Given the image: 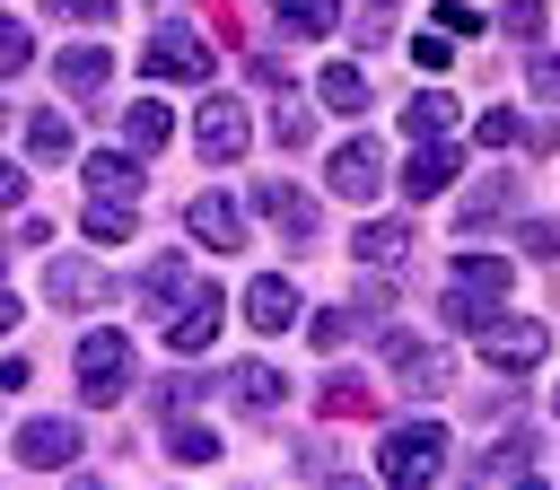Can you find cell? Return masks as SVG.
<instances>
[{"label": "cell", "instance_id": "24", "mask_svg": "<svg viewBox=\"0 0 560 490\" xmlns=\"http://www.w3.org/2000/svg\"><path fill=\"white\" fill-rule=\"evenodd\" d=\"M26 61H35L26 26H18V18H0V79H9V70H26Z\"/></svg>", "mask_w": 560, "mask_h": 490}, {"label": "cell", "instance_id": "9", "mask_svg": "<svg viewBox=\"0 0 560 490\" xmlns=\"http://www.w3.org/2000/svg\"><path fill=\"white\" fill-rule=\"evenodd\" d=\"M245 324H254V332H289V324H298V289L262 271V280L245 289Z\"/></svg>", "mask_w": 560, "mask_h": 490}, {"label": "cell", "instance_id": "4", "mask_svg": "<svg viewBox=\"0 0 560 490\" xmlns=\"http://www.w3.org/2000/svg\"><path fill=\"white\" fill-rule=\"evenodd\" d=\"M140 70H149V79H210V44L184 35V26H166V35L140 52Z\"/></svg>", "mask_w": 560, "mask_h": 490}, {"label": "cell", "instance_id": "1", "mask_svg": "<svg viewBox=\"0 0 560 490\" xmlns=\"http://www.w3.org/2000/svg\"><path fill=\"white\" fill-rule=\"evenodd\" d=\"M438 464H446V429H438V420H402V429L385 438V455H376L385 481H438Z\"/></svg>", "mask_w": 560, "mask_h": 490}, {"label": "cell", "instance_id": "20", "mask_svg": "<svg viewBox=\"0 0 560 490\" xmlns=\"http://www.w3.org/2000/svg\"><path fill=\"white\" fill-rule=\"evenodd\" d=\"M44 289H52V298H61V306H88V298H96V289H105V280H96V271H88V262H52V280H44Z\"/></svg>", "mask_w": 560, "mask_h": 490}, {"label": "cell", "instance_id": "3", "mask_svg": "<svg viewBox=\"0 0 560 490\" xmlns=\"http://www.w3.org/2000/svg\"><path fill=\"white\" fill-rule=\"evenodd\" d=\"M122 368H131V341H122V332H88V341H79V385H88L96 402L122 394Z\"/></svg>", "mask_w": 560, "mask_h": 490}, {"label": "cell", "instance_id": "5", "mask_svg": "<svg viewBox=\"0 0 560 490\" xmlns=\"http://www.w3.org/2000/svg\"><path fill=\"white\" fill-rule=\"evenodd\" d=\"M324 175H332V192H341V201H376V184H385V158H376V140H341Z\"/></svg>", "mask_w": 560, "mask_h": 490}, {"label": "cell", "instance_id": "8", "mask_svg": "<svg viewBox=\"0 0 560 490\" xmlns=\"http://www.w3.org/2000/svg\"><path fill=\"white\" fill-rule=\"evenodd\" d=\"M192 149L219 158V166L245 158V114H236V105H201V114H192Z\"/></svg>", "mask_w": 560, "mask_h": 490}, {"label": "cell", "instance_id": "18", "mask_svg": "<svg viewBox=\"0 0 560 490\" xmlns=\"http://www.w3.org/2000/svg\"><path fill=\"white\" fill-rule=\"evenodd\" d=\"M88 184H96V201H122V192H140V175H131V158H88Z\"/></svg>", "mask_w": 560, "mask_h": 490}, {"label": "cell", "instance_id": "23", "mask_svg": "<svg viewBox=\"0 0 560 490\" xmlns=\"http://www.w3.org/2000/svg\"><path fill=\"white\" fill-rule=\"evenodd\" d=\"M26 149H35V158H61V149H70V114H35V122H26Z\"/></svg>", "mask_w": 560, "mask_h": 490}, {"label": "cell", "instance_id": "15", "mask_svg": "<svg viewBox=\"0 0 560 490\" xmlns=\"http://www.w3.org/2000/svg\"><path fill=\"white\" fill-rule=\"evenodd\" d=\"M446 105H455L446 88H420V96L402 105V131H411V140H438V131H446Z\"/></svg>", "mask_w": 560, "mask_h": 490}, {"label": "cell", "instance_id": "25", "mask_svg": "<svg viewBox=\"0 0 560 490\" xmlns=\"http://www.w3.org/2000/svg\"><path fill=\"white\" fill-rule=\"evenodd\" d=\"M88 236H105V245L131 236V210H122V201H96V210H88Z\"/></svg>", "mask_w": 560, "mask_h": 490}, {"label": "cell", "instance_id": "7", "mask_svg": "<svg viewBox=\"0 0 560 490\" xmlns=\"http://www.w3.org/2000/svg\"><path fill=\"white\" fill-rule=\"evenodd\" d=\"M201 280H192V262L184 254H158L149 271H140V315H166V306H184Z\"/></svg>", "mask_w": 560, "mask_h": 490}, {"label": "cell", "instance_id": "29", "mask_svg": "<svg viewBox=\"0 0 560 490\" xmlns=\"http://www.w3.org/2000/svg\"><path fill=\"white\" fill-rule=\"evenodd\" d=\"M411 61L420 70H446V35H411Z\"/></svg>", "mask_w": 560, "mask_h": 490}, {"label": "cell", "instance_id": "11", "mask_svg": "<svg viewBox=\"0 0 560 490\" xmlns=\"http://www.w3.org/2000/svg\"><path fill=\"white\" fill-rule=\"evenodd\" d=\"M18 455H26L35 472H61V464L79 455V429H70V420H35V429L18 438Z\"/></svg>", "mask_w": 560, "mask_h": 490}, {"label": "cell", "instance_id": "16", "mask_svg": "<svg viewBox=\"0 0 560 490\" xmlns=\"http://www.w3.org/2000/svg\"><path fill=\"white\" fill-rule=\"evenodd\" d=\"M271 18H280L289 35H324V26L341 18V0H271Z\"/></svg>", "mask_w": 560, "mask_h": 490}, {"label": "cell", "instance_id": "27", "mask_svg": "<svg viewBox=\"0 0 560 490\" xmlns=\"http://www.w3.org/2000/svg\"><path fill=\"white\" fill-rule=\"evenodd\" d=\"M525 79H534V96H560V61H551V52H534V61H525Z\"/></svg>", "mask_w": 560, "mask_h": 490}, {"label": "cell", "instance_id": "19", "mask_svg": "<svg viewBox=\"0 0 560 490\" xmlns=\"http://www.w3.org/2000/svg\"><path fill=\"white\" fill-rule=\"evenodd\" d=\"M52 79H61V88H79V96H88V88H96V79H105V52H96V44H79V52H61V61H52Z\"/></svg>", "mask_w": 560, "mask_h": 490}, {"label": "cell", "instance_id": "28", "mask_svg": "<svg viewBox=\"0 0 560 490\" xmlns=\"http://www.w3.org/2000/svg\"><path fill=\"white\" fill-rule=\"evenodd\" d=\"M52 9H61V18H79V26H105V18H114V0H52Z\"/></svg>", "mask_w": 560, "mask_h": 490}, {"label": "cell", "instance_id": "10", "mask_svg": "<svg viewBox=\"0 0 560 490\" xmlns=\"http://www.w3.org/2000/svg\"><path fill=\"white\" fill-rule=\"evenodd\" d=\"M446 184H455V149H438V140L420 149V140H411V166H402V192H411V201H438Z\"/></svg>", "mask_w": 560, "mask_h": 490}, {"label": "cell", "instance_id": "12", "mask_svg": "<svg viewBox=\"0 0 560 490\" xmlns=\"http://www.w3.org/2000/svg\"><path fill=\"white\" fill-rule=\"evenodd\" d=\"M254 210H262L271 228H289V236H315V210H306L298 184H254Z\"/></svg>", "mask_w": 560, "mask_h": 490}, {"label": "cell", "instance_id": "31", "mask_svg": "<svg viewBox=\"0 0 560 490\" xmlns=\"http://www.w3.org/2000/svg\"><path fill=\"white\" fill-rule=\"evenodd\" d=\"M9 324H18V298H0V332H9Z\"/></svg>", "mask_w": 560, "mask_h": 490}, {"label": "cell", "instance_id": "13", "mask_svg": "<svg viewBox=\"0 0 560 490\" xmlns=\"http://www.w3.org/2000/svg\"><path fill=\"white\" fill-rule=\"evenodd\" d=\"M184 219H192V236H210V254H219V245H236V210H228L219 192H192V210H184Z\"/></svg>", "mask_w": 560, "mask_h": 490}, {"label": "cell", "instance_id": "30", "mask_svg": "<svg viewBox=\"0 0 560 490\" xmlns=\"http://www.w3.org/2000/svg\"><path fill=\"white\" fill-rule=\"evenodd\" d=\"M18 201H26V175H18L9 158H0V210H18Z\"/></svg>", "mask_w": 560, "mask_h": 490}, {"label": "cell", "instance_id": "14", "mask_svg": "<svg viewBox=\"0 0 560 490\" xmlns=\"http://www.w3.org/2000/svg\"><path fill=\"white\" fill-rule=\"evenodd\" d=\"M315 88H324V105H332V114H368V79H359L350 61H332Z\"/></svg>", "mask_w": 560, "mask_h": 490}, {"label": "cell", "instance_id": "21", "mask_svg": "<svg viewBox=\"0 0 560 490\" xmlns=\"http://www.w3.org/2000/svg\"><path fill=\"white\" fill-rule=\"evenodd\" d=\"M228 385H236V402H245V411H271V402H280V376H271V368H236Z\"/></svg>", "mask_w": 560, "mask_h": 490}, {"label": "cell", "instance_id": "2", "mask_svg": "<svg viewBox=\"0 0 560 490\" xmlns=\"http://www.w3.org/2000/svg\"><path fill=\"white\" fill-rule=\"evenodd\" d=\"M542 350H551V324H542V315H490V324H481V359L508 368V376H525Z\"/></svg>", "mask_w": 560, "mask_h": 490}, {"label": "cell", "instance_id": "6", "mask_svg": "<svg viewBox=\"0 0 560 490\" xmlns=\"http://www.w3.org/2000/svg\"><path fill=\"white\" fill-rule=\"evenodd\" d=\"M210 341H219V289L201 280V289L184 298V315L166 324V350H175V359H192V350H210Z\"/></svg>", "mask_w": 560, "mask_h": 490}, {"label": "cell", "instance_id": "17", "mask_svg": "<svg viewBox=\"0 0 560 490\" xmlns=\"http://www.w3.org/2000/svg\"><path fill=\"white\" fill-rule=\"evenodd\" d=\"M122 140L149 158V149H166V105H122Z\"/></svg>", "mask_w": 560, "mask_h": 490}, {"label": "cell", "instance_id": "22", "mask_svg": "<svg viewBox=\"0 0 560 490\" xmlns=\"http://www.w3.org/2000/svg\"><path fill=\"white\" fill-rule=\"evenodd\" d=\"M166 446H175V464H210V455H219V429H192V420H175V429H166Z\"/></svg>", "mask_w": 560, "mask_h": 490}, {"label": "cell", "instance_id": "26", "mask_svg": "<svg viewBox=\"0 0 560 490\" xmlns=\"http://www.w3.org/2000/svg\"><path fill=\"white\" fill-rule=\"evenodd\" d=\"M402 245H411V236H402V228H368V236H359V262H394V254H402Z\"/></svg>", "mask_w": 560, "mask_h": 490}]
</instances>
